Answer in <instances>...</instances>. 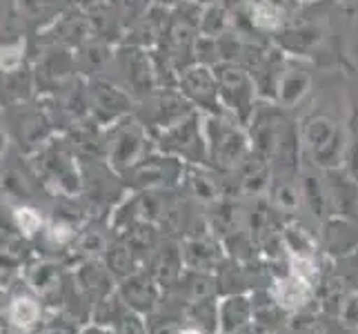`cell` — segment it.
<instances>
[{
    "instance_id": "3",
    "label": "cell",
    "mask_w": 358,
    "mask_h": 334,
    "mask_svg": "<svg viewBox=\"0 0 358 334\" xmlns=\"http://www.w3.org/2000/svg\"><path fill=\"white\" fill-rule=\"evenodd\" d=\"M16 221H18V225L22 232H27V234H34L36 230L41 228V216L34 212V209H27V207H22L16 212Z\"/></svg>"
},
{
    "instance_id": "5",
    "label": "cell",
    "mask_w": 358,
    "mask_h": 334,
    "mask_svg": "<svg viewBox=\"0 0 358 334\" xmlns=\"http://www.w3.org/2000/svg\"><path fill=\"white\" fill-rule=\"evenodd\" d=\"M182 334H201V332H196V330H185Z\"/></svg>"
},
{
    "instance_id": "1",
    "label": "cell",
    "mask_w": 358,
    "mask_h": 334,
    "mask_svg": "<svg viewBox=\"0 0 358 334\" xmlns=\"http://www.w3.org/2000/svg\"><path fill=\"white\" fill-rule=\"evenodd\" d=\"M274 294L280 305L285 307H299L305 303V299L310 296V281H305L301 277L292 274L289 279H282L276 283Z\"/></svg>"
},
{
    "instance_id": "2",
    "label": "cell",
    "mask_w": 358,
    "mask_h": 334,
    "mask_svg": "<svg viewBox=\"0 0 358 334\" xmlns=\"http://www.w3.org/2000/svg\"><path fill=\"white\" fill-rule=\"evenodd\" d=\"M9 316L14 321L16 328L29 330L36 321H38V305H36L31 299H16L9 307Z\"/></svg>"
},
{
    "instance_id": "4",
    "label": "cell",
    "mask_w": 358,
    "mask_h": 334,
    "mask_svg": "<svg viewBox=\"0 0 358 334\" xmlns=\"http://www.w3.org/2000/svg\"><path fill=\"white\" fill-rule=\"evenodd\" d=\"M292 274L301 277L305 281H312L314 274H316V267H314V263L310 261V258H294V261H292Z\"/></svg>"
}]
</instances>
